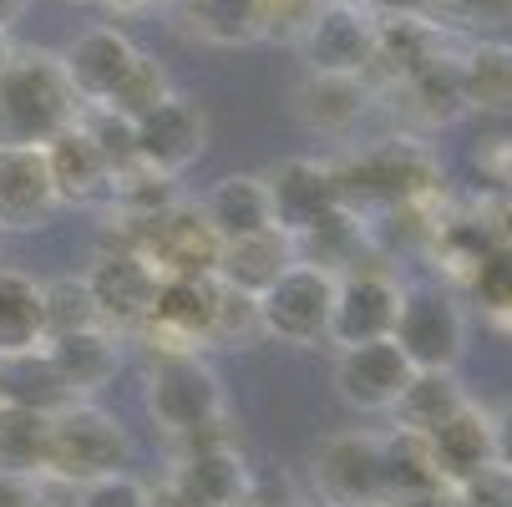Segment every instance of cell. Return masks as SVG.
Listing matches in <instances>:
<instances>
[{
  "mask_svg": "<svg viewBox=\"0 0 512 507\" xmlns=\"http://www.w3.org/2000/svg\"><path fill=\"white\" fill-rule=\"evenodd\" d=\"M310 487L320 507H381L386 502L381 437L365 426L330 431L310 457Z\"/></svg>",
  "mask_w": 512,
  "mask_h": 507,
  "instance_id": "52a82bcc",
  "label": "cell"
},
{
  "mask_svg": "<svg viewBox=\"0 0 512 507\" xmlns=\"http://www.w3.org/2000/svg\"><path fill=\"white\" fill-rule=\"evenodd\" d=\"M259 305V330L274 345L289 350H310L320 340H330V310H335V274L315 269V264H289L264 295H254Z\"/></svg>",
  "mask_w": 512,
  "mask_h": 507,
  "instance_id": "8992f818",
  "label": "cell"
},
{
  "mask_svg": "<svg viewBox=\"0 0 512 507\" xmlns=\"http://www.w3.org/2000/svg\"><path fill=\"white\" fill-rule=\"evenodd\" d=\"M467 335H472L467 305L447 284H406L391 340L411 371H457L467 355Z\"/></svg>",
  "mask_w": 512,
  "mask_h": 507,
  "instance_id": "5b68a950",
  "label": "cell"
},
{
  "mask_svg": "<svg viewBox=\"0 0 512 507\" xmlns=\"http://www.w3.org/2000/svg\"><path fill=\"white\" fill-rule=\"evenodd\" d=\"M132 148H137V168L173 183L208 153V112L193 97L173 92L163 107L132 122Z\"/></svg>",
  "mask_w": 512,
  "mask_h": 507,
  "instance_id": "9c48e42d",
  "label": "cell"
},
{
  "mask_svg": "<svg viewBox=\"0 0 512 507\" xmlns=\"http://www.w3.org/2000/svg\"><path fill=\"white\" fill-rule=\"evenodd\" d=\"M112 11H142V6H153V0H107Z\"/></svg>",
  "mask_w": 512,
  "mask_h": 507,
  "instance_id": "7dc6e473",
  "label": "cell"
},
{
  "mask_svg": "<svg viewBox=\"0 0 512 507\" xmlns=\"http://www.w3.org/2000/svg\"><path fill=\"white\" fill-rule=\"evenodd\" d=\"M142 259L158 269V279H178V274H213L218 269V234L208 229L198 203H168L163 213L142 219V234L132 244Z\"/></svg>",
  "mask_w": 512,
  "mask_h": 507,
  "instance_id": "8fae6325",
  "label": "cell"
},
{
  "mask_svg": "<svg viewBox=\"0 0 512 507\" xmlns=\"http://www.w3.org/2000/svg\"><path fill=\"white\" fill-rule=\"evenodd\" d=\"M142 411L153 416L163 437L198 442L218 437V426L229 416V391L203 350H163L153 355L148 381H142Z\"/></svg>",
  "mask_w": 512,
  "mask_h": 507,
  "instance_id": "7a4b0ae2",
  "label": "cell"
},
{
  "mask_svg": "<svg viewBox=\"0 0 512 507\" xmlns=\"http://www.w3.org/2000/svg\"><path fill=\"white\" fill-rule=\"evenodd\" d=\"M401 87V102H406V117L426 132L436 127H452L462 112H467V97H462V77H457V61H436L416 77L396 82Z\"/></svg>",
  "mask_w": 512,
  "mask_h": 507,
  "instance_id": "1f68e13d",
  "label": "cell"
},
{
  "mask_svg": "<svg viewBox=\"0 0 512 507\" xmlns=\"http://www.w3.org/2000/svg\"><path fill=\"white\" fill-rule=\"evenodd\" d=\"M406 284L381 264H355L335 279V310H330V345H365V340H391L401 315Z\"/></svg>",
  "mask_w": 512,
  "mask_h": 507,
  "instance_id": "ba28073f",
  "label": "cell"
},
{
  "mask_svg": "<svg viewBox=\"0 0 512 507\" xmlns=\"http://www.w3.org/2000/svg\"><path fill=\"white\" fill-rule=\"evenodd\" d=\"M56 183L41 148H0V234H36L56 219Z\"/></svg>",
  "mask_w": 512,
  "mask_h": 507,
  "instance_id": "e0dca14e",
  "label": "cell"
},
{
  "mask_svg": "<svg viewBox=\"0 0 512 507\" xmlns=\"http://www.w3.org/2000/svg\"><path fill=\"white\" fill-rule=\"evenodd\" d=\"M442 61V31L431 21L411 16V11H391V16H376V61L371 71L381 66L391 82H406L416 71Z\"/></svg>",
  "mask_w": 512,
  "mask_h": 507,
  "instance_id": "cb8c5ba5",
  "label": "cell"
},
{
  "mask_svg": "<svg viewBox=\"0 0 512 507\" xmlns=\"http://www.w3.org/2000/svg\"><path fill=\"white\" fill-rule=\"evenodd\" d=\"M56 56H61V71H66L71 92L82 97V107H102L117 92V82L132 71L137 46H132V36L122 26H87V31L71 36Z\"/></svg>",
  "mask_w": 512,
  "mask_h": 507,
  "instance_id": "2e32d148",
  "label": "cell"
},
{
  "mask_svg": "<svg viewBox=\"0 0 512 507\" xmlns=\"http://www.w3.org/2000/svg\"><path fill=\"white\" fill-rule=\"evenodd\" d=\"M41 320H46V340H61V335H77V330H97L102 315H97V300L82 274H56V279H41Z\"/></svg>",
  "mask_w": 512,
  "mask_h": 507,
  "instance_id": "e575fe53",
  "label": "cell"
},
{
  "mask_svg": "<svg viewBox=\"0 0 512 507\" xmlns=\"http://www.w3.org/2000/svg\"><path fill=\"white\" fill-rule=\"evenodd\" d=\"M0 401L26 406V411H41V416H56L61 406H71L77 396L66 391L61 371L51 366V355H46V345H41V350H21V355L0 360Z\"/></svg>",
  "mask_w": 512,
  "mask_h": 507,
  "instance_id": "f546056e",
  "label": "cell"
},
{
  "mask_svg": "<svg viewBox=\"0 0 512 507\" xmlns=\"http://www.w3.org/2000/svg\"><path fill=\"white\" fill-rule=\"evenodd\" d=\"M41 153H46V168H51L61 208L66 203H92V198L112 193V168H107L102 148L92 142V132L82 127V117L71 122L66 132H56Z\"/></svg>",
  "mask_w": 512,
  "mask_h": 507,
  "instance_id": "44dd1931",
  "label": "cell"
},
{
  "mask_svg": "<svg viewBox=\"0 0 512 507\" xmlns=\"http://www.w3.org/2000/svg\"><path fill=\"white\" fill-rule=\"evenodd\" d=\"M335 396L345 411L355 416H391L406 381H411V366L406 355L396 350V340H365V345H345L335 350Z\"/></svg>",
  "mask_w": 512,
  "mask_h": 507,
  "instance_id": "7c38bea8",
  "label": "cell"
},
{
  "mask_svg": "<svg viewBox=\"0 0 512 507\" xmlns=\"http://www.w3.org/2000/svg\"><path fill=\"white\" fill-rule=\"evenodd\" d=\"M492 452H497V467L512 477V401L492 411Z\"/></svg>",
  "mask_w": 512,
  "mask_h": 507,
  "instance_id": "7bdbcfd3",
  "label": "cell"
},
{
  "mask_svg": "<svg viewBox=\"0 0 512 507\" xmlns=\"http://www.w3.org/2000/svg\"><path fill=\"white\" fill-rule=\"evenodd\" d=\"M218 284H224V279H218ZM254 340H264L254 295H244V289H229V284H224V300H218V320H213V340H208V345L249 350Z\"/></svg>",
  "mask_w": 512,
  "mask_h": 507,
  "instance_id": "74e56055",
  "label": "cell"
},
{
  "mask_svg": "<svg viewBox=\"0 0 512 507\" xmlns=\"http://www.w3.org/2000/svg\"><path fill=\"white\" fill-rule=\"evenodd\" d=\"M467 112H512V46L507 41H482L467 61H457Z\"/></svg>",
  "mask_w": 512,
  "mask_h": 507,
  "instance_id": "d6a6232c",
  "label": "cell"
},
{
  "mask_svg": "<svg viewBox=\"0 0 512 507\" xmlns=\"http://www.w3.org/2000/svg\"><path fill=\"white\" fill-rule=\"evenodd\" d=\"M249 482H254V467L229 437L183 442V457L168 472V487L188 507H239Z\"/></svg>",
  "mask_w": 512,
  "mask_h": 507,
  "instance_id": "9a60e30c",
  "label": "cell"
},
{
  "mask_svg": "<svg viewBox=\"0 0 512 507\" xmlns=\"http://www.w3.org/2000/svg\"><path fill=\"white\" fill-rule=\"evenodd\" d=\"M218 300H224L218 274L158 279V300H153L148 320H142V335L163 340V350H208L213 320H218Z\"/></svg>",
  "mask_w": 512,
  "mask_h": 507,
  "instance_id": "4fadbf2b",
  "label": "cell"
},
{
  "mask_svg": "<svg viewBox=\"0 0 512 507\" xmlns=\"http://www.w3.org/2000/svg\"><path fill=\"white\" fill-rule=\"evenodd\" d=\"M376 16L365 0H325L310 31L300 36L305 66L325 77H365L376 61Z\"/></svg>",
  "mask_w": 512,
  "mask_h": 507,
  "instance_id": "30bf717a",
  "label": "cell"
},
{
  "mask_svg": "<svg viewBox=\"0 0 512 507\" xmlns=\"http://www.w3.org/2000/svg\"><path fill=\"white\" fill-rule=\"evenodd\" d=\"M16 56V46H11V31H0V71H6V61Z\"/></svg>",
  "mask_w": 512,
  "mask_h": 507,
  "instance_id": "bcb514c9",
  "label": "cell"
},
{
  "mask_svg": "<svg viewBox=\"0 0 512 507\" xmlns=\"http://www.w3.org/2000/svg\"><path fill=\"white\" fill-rule=\"evenodd\" d=\"M203 219L218 234V244H234V239H254L274 229V208H269V188L264 173H224L203 198Z\"/></svg>",
  "mask_w": 512,
  "mask_h": 507,
  "instance_id": "d6986e66",
  "label": "cell"
},
{
  "mask_svg": "<svg viewBox=\"0 0 512 507\" xmlns=\"http://www.w3.org/2000/svg\"><path fill=\"white\" fill-rule=\"evenodd\" d=\"M148 507H188V502H183V497L163 482V487H148Z\"/></svg>",
  "mask_w": 512,
  "mask_h": 507,
  "instance_id": "f6af8a7d",
  "label": "cell"
},
{
  "mask_svg": "<svg viewBox=\"0 0 512 507\" xmlns=\"http://www.w3.org/2000/svg\"><path fill=\"white\" fill-rule=\"evenodd\" d=\"M82 117V97L71 92L61 56L26 46L0 71V148H46L56 132Z\"/></svg>",
  "mask_w": 512,
  "mask_h": 507,
  "instance_id": "6da1fadb",
  "label": "cell"
},
{
  "mask_svg": "<svg viewBox=\"0 0 512 507\" xmlns=\"http://www.w3.org/2000/svg\"><path fill=\"white\" fill-rule=\"evenodd\" d=\"M295 112L320 137H350L360 127V117L371 112V87H365V77H325V71H310L295 92Z\"/></svg>",
  "mask_w": 512,
  "mask_h": 507,
  "instance_id": "603a6c76",
  "label": "cell"
},
{
  "mask_svg": "<svg viewBox=\"0 0 512 507\" xmlns=\"http://www.w3.org/2000/svg\"><path fill=\"white\" fill-rule=\"evenodd\" d=\"M82 279H87L92 300H97L102 325L117 330V335L142 330V320H148V310H153V300H158V269L142 259L132 244L102 249Z\"/></svg>",
  "mask_w": 512,
  "mask_h": 507,
  "instance_id": "5bb4252c",
  "label": "cell"
},
{
  "mask_svg": "<svg viewBox=\"0 0 512 507\" xmlns=\"http://www.w3.org/2000/svg\"><path fill=\"white\" fill-rule=\"evenodd\" d=\"M26 6H31V0H0V31H11L26 16Z\"/></svg>",
  "mask_w": 512,
  "mask_h": 507,
  "instance_id": "ee69618b",
  "label": "cell"
},
{
  "mask_svg": "<svg viewBox=\"0 0 512 507\" xmlns=\"http://www.w3.org/2000/svg\"><path fill=\"white\" fill-rule=\"evenodd\" d=\"M46 431H51V416L0 401V472L41 477V467H46Z\"/></svg>",
  "mask_w": 512,
  "mask_h": 507,
  "instance_id": "836d02e7",
  "label": "cell"
},
{
  "mask_svg": "<svg viewBox=\"0 0 512 507\" xmlns=\"http://www.w3.org/2000/svg\"><path fill=\"white\" fill-rule=\"evenodd\" d=\"M426 442H431V457H436V467H442L447 487H462V482H472V477H482V472L497 467V452H492V411H482L477 401H467L447 426H436Z\"/></svg>",
  "mask_w": 512,
  "mask_h": 507,
  "instance_id": "7402d4cb",
  "label": "cell"
},
{
  "mask_svg": "<svg viewBox=\"0 0 512 507\" xmlns=\"http://www.w3.org/2000/svg\"><path fill=\"white\" fill-rule=\"evenodd\" d=\"M264 188H269V208H274V229L279 234H305L320 213H330L340 203V183H335V168L320 163V158H284L264 173Z\"/></svg>",
  "mask_w": 512,
  "mask_h": 507,
  "instance_id": "ac0fdd59",
  "label": "cell"
},
{
  "mask_svg": "<svg viewBox=\"0 0 512 507\" xmlns=\"http://www.w3.org/2000/svg\"><path fill=\"white\" fill-rule=\"evenodd\" d=\"M310 507H320V502H310Z\"/></svg>",
  "mask_w": 512,
  "mask_h": 507,
  "instance_id": "c3c4849f",
  "label": "cell"
},
{
  "mask_svg": "<svg viewBox=\"0 0 512 507\" xmlns=\"http://www.w3.org/2000/svg\"><path fill=\"white\" fill-rule=\"evenodd\" d=\"M46 345V320H41V279L0 264V360L41 350Z\"/></svg>",
  "mask_w": 512,
  "mask_h": 507,
  "instance_id": "f1b7e54d",
  "label": "cell"
},
{
  "mask_svg": "<svg viewBox=\"0 0 512 507\" xmlns=\"http://www.w3.org/2000/svg\"><path fill=\"white\" fill-rule=\"evenodd\" d=\"M295 264V244H289V234L269 229V234H254V239H234L218 249V279H224L229 289H244V295H264V289Z\"/></svg>",
  "mask_w": 512,
  "mask_h": 507,
  "instance_id": "484cf974",
  "label": "cell"
},
{
  "mask_svg": "<svg viewBox=\"0 0 512 507\" xmlns=\"http://www.w3.org/2000/svg\"><path fill=\"white\" fill-rule=\"evenodd\" d=\"M173 97V77H168V66L163 61H153L148 51H137V61H132V71L117 82V92L102 102L107 112H117V117H127V122H137V117H148L153 107H163Z\"/></svg>",
  "mask_w": 512,
  "mask_h": 507,
  "instance_id": "d590c367",
  "label": "cell"
},
{
  "mask_svg": "<svg viewBox=\"0 0 512 507\" xmlns=\"http://www.w3.org/2000/svg\"><path fill=\"white\" fill-rule=\"evenodd\" d=\"M467 289L477 295V305L487 315H512V244H492L482 254V264L467 274Z\"/></svg>",
  "mask_w": 512,
  "mask_h": 507,
  "instance_id": "8d00e7d4",
  "label": "cell"
},
{
  "mask_svg": "<svg viewBox=\"0 0 512 507\" xmlns=\"http://www.w3.org/2000/svg\"><path fill=\"white\" fill-rule=\"evenodd\" d=\"M0 507H41V482L21 472H0Z\"/></svg>",
  "mask_w": 512,
  "mask_h": 507,
  "instance_id": "b9f144b4",
  "label": "cell"
},
{
  "mask_svg": "<svg viewBox=\"0 0 512 507\" xmlns=\"http://www.w3.org/2000/svg\"><path fill=\"white\" fill-rule=\"evenodd\" d=\"M467 386L457 371H411L401 401H396V426L401 431H416V437H431L436 426H447L462 406H467Z\"/></svg>",
  "mask_w": 512,
  "mask_h": 507,
  "instance_id": "4316f807",
  "label": "cell"
},
{
  "mask_svg": "<svg viewBox=\"0 0 512 507\" xmlns=\"http://www.w3.org/2000/svg\"><path fill=\"white\" fill-rule=\"evenodd\" d=\"M112 472H132V437L127 426L97 406V401H71L51 416L46 431V467L41 477L66 482V487H82Z\"/></svg>",
  "mask_w": 512,
  "mask_h": 507,
  "instance_id": "3957f363",
  "label": "cell"
},
{
  "mask_svg": "<svg viewBox=\"0 0 512 507\" xmlns=\"http://www.w3.org/2000/svg\"><path fill=\"white\" fill-rule=\"evenodd\" d=\"M71 507H148V482L137 472H112V477L82 482L71 492Z\"/></svg>",
  "mask_w": 512,
  "mask_h": 507,
  "instance_id": "ab89813d",
  "label": "cell"
},
{
  "mask_svg": "<svg viewBox=\"0 0 512 507\" xmlns=\"http://www.w3.org/2000/svg\"><path fill=\"white\" fill-rule=\"evenodd\" d=\"M381 462H386V502H421L447 492V477L431 457V442L416 437V431H386L381 437Z\"/></svg>",
  "mask_w": 512,
  "mask_h": 507,
  "instance_id": "d4e9b609",
  "label": "cell"
},
{
  "mask_svg": "<svg viewBox=\"0 0 512 507\" xmlns=\"http://www.w3.org/2000/svg\"><path fill=\"white\" fill-rule=\"evenodd\" d=\"M46 355L51 366L61 371L66 391L77 401H92L97 391H107L122 371V335L97 325V330H77V335H61V340H46Z\"/></svg>",
  "mask_w": 512,
  "mask_h": 507,
  "instance_id": "ffe728a7",
  "label": "cell"
},
{
  "mask_svg": "<svg viewBox=\"0 0 512 507\" xmlns=\"http://www.w3.org/2000/svg\"><path fill=\"white\" fill-rule=\"evenodd\" d=\"M289 244H295V259H300V264H315V269H325V274L340 279L345 269L360 264L365 224H360V213H355V208L335 203L330 213H320V219H315L305 234H295Z\"/></svg>",
  "mask_w": 512,
  "mask_h": 507,
  "instance_id": "83f0119b",
  "label": "cell"
},
{
  "mask_svg": "<svg viewBox=\"0 0 512 507\" xmlns=\"http://www.w3.org/2000/svg\"><path fill=\"white\" fill-rule=\"evenodd\" d=\"M320 6H325V0H259V41L300 46V36L310 31Z\"/></svg>",
  "mask_w": 512,
  "mask_h": 507,
  "instance_id": "f35d334b",
  "label": "cell"
},
{
  "mask_svg": "<svg viewBox=\"0 0 512 507\" xmlns=\"http://www.w3.org/2000/svg\"><path fill=\"white\" fill-rule=\"evenodd\" d=\"M335 183H340V203L360 213V203L411 208L442 183V173H436V158L421 137H386L376 148L355 153L345 168H335Z\"/></svg>",
  "mask_w": 512,
  "mask_h": 507,
  "instance_id": "277c9868",
  "label": "cell"
},
{
  "mask_svg": "<svg viewBox=\"0 0 512 507\" xmlns=\"http://www.w3.org/2000/svg\"><path fill=\"white\" fill-rule=\"evenodd\" d=\"M178 26L203 46H254L259 0H178Z\"/></svg>",
  "mask_w": 512,
  "mask_h": 507,
  "instance_id": "4dcf8cb0",
  "label": "cell"
},
{
  "mask_svg": "<svg viewBox=\"0 0 512 507\" xmlns=\"http://www.w3.org/2000/svg\"><path fill=\"white\" fill-rule=\"evenodd\" d=\"M239 507H310L305 492L295 487V477H284V472H254L249 492Z\"/></svg>",
  "mask_w": 512,
  "mask_h": 507,
  "instance_id": "60d3db41",
  "label": "cell"
}]
</instances>
